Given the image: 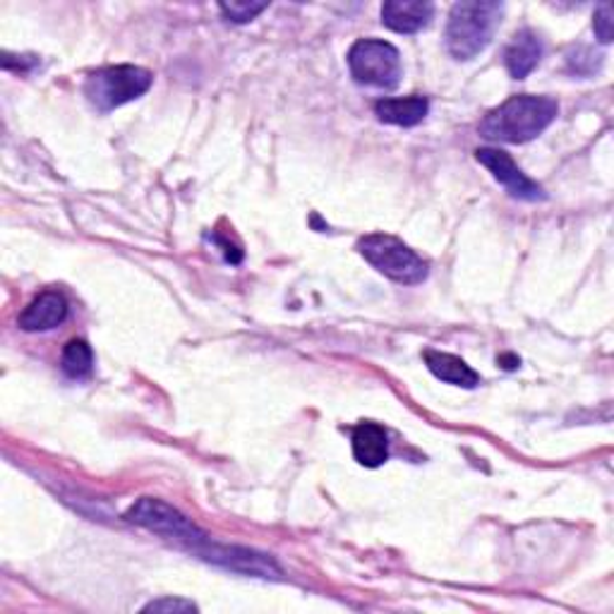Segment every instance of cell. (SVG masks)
<instances>
[{"instance_id": "1", "label": "cell", "mask_w": 614, "mask_h": 614, "mask_svg": "<svg viewBox=\"0 0 614 614\" xmlns=\"http://www.w3.org/2000/svg\"><path fill=\"white\" fill-rule=\"evenodd\" d=\"M560 115V103L552 97L521 95L506 99L502 106L492 109L478 125L485 140L524 145L536 140Z\"/></svg>"}, {"instance_id": "2", "label": "cell", "mask_w": 614, "mask_h": 614, "mask_svg": "<svg viewBox=\"0 0 614 614\" xmlns=\"http://www.w3.org/2000/svg\"><path fill=\"white\" fill-rule=\"evenodd\" d=\"M504 15L502 3H488V0H466L451 8L447 22V51L456 61H471L488 49L497 27Z\"/></svg>"}, {"instance_id": "3", "label": "cell", "mask_w": 614, "mask_h": 614, "mask_svg": "<svg viewBox=\"0 0 614 614\" xmlns=\"http://www.w3.org/2000/svg\"><path fill=\"white\" fill-rule=\"evenodd\" d=\"M125 518L195 554H200L204 544L210 542V536L197 528L188 516H183L176 506L154 500V497H142L140 502H135L125 512Z\"/></svg>"}, {"instance_id": "4", "label": "cell", "mask_w": 614, "mask_h": 614, "mask_svg": "<svg viewBox=\"0 0 614 614\" xmlns=\"http://www.w3.org/2000/svg\"><path fill=\"white\" fill-rule=\"evenodd\" d=\"M154 83V75L137 65H113L91 73L85 79V97L101 113L123 106L127 101L147 95Z\"/></svg>"}, {"instance_id": "5", "label": "cell", "mask_w": 614, "mask_h": 614, "mask_svg": "<svg viewBox=\"0 0 614 614\" xmlns=\"http://www.w3.org/2000/svg\"><path fill=\"white\" fill-rule=\"evenodd\" d=\"M358 250H361L363 258L373 264L379 274H385L387 279L403 286H418L427 279V274H430V266H427L421 254H415L405 242L393 236H365L358 242Z\"/></svg>"}, {"instance_id": "6", "label": "cell", "mask_w": 614, "mask_h": 614, "mask_svg": "<svg viewBox=\"0 0 614 614\" xmlns=\"http://www.w3.org/2000/svg\"><path fill=\"white\" fill-rule=\"evenodd\" d=\"M349 71L358 85L393 89L403 77L401 53L397 46L379 39H363L351 46Z\"/></svg>"}, {"instance_id": "7", "label": "cell", "mask_w": 614, "mask_h": 614, "mask_svg": "<svg viewBox=\"0 0 614 614\" xmlns=\"http://www.w3.org/2000/svg\"><path fill=\"white\" fill-rule=\"evenodd\" d=\"M475 159H478L480 164L492 173L494 180L502 183L506 192L516 197V200L538 202L548 197L540 185L536 180H530L526 173L514 164V159L506 152H502V149H490V147L478 149V152H475Z\"/></svg>"}, {"instance_id": "8", "label": "cell", "mask_w": 614, "mask_h": 614, "mask_svg": "<svg viewBox=\"0 0 614 614\" xmlns=\"http://www.w3.org/2000/svg\"><path fill=\"white\" fill-rule=\"evenodd\" d=\"M435 5L427 0H389L381 5V22L397 34H415L430 25Z\"/></svg>"}, {"instance_id": "9", "label": "cell", "mask_w": 614, "mask_h": 614, "mask_svg": "<svg viewBox=\"0 0 614 614\" xmlns=\"http://www.w3.org/2000/svg\"><path fill=\"white\" fill-rule=\"evenodd\" d=\"M67 319V300L58 291H46L37 296L20 315V327L25 331H49L61 327Z\"/></svg>"}, {"instance_id": "10", "label": "cell", "mask_w": 614, "mask_h": 614, "mask_svg": "<svg viewBox=\"0 0 614 614\" xmlns=\"http://www.w3.org/2000/svg\"><path fill=\"white\" fill-rule=\"evenodd\" d=\"M542 51V41L532 29H521L518 34H514L512 43L504 51V65L509 75L514 79L528 77L540 65Z\"/></svg>"}, {"instance_id": "11", "label": "cell", "mask_w": 614, "mask_h": 614, "mask_svg": "<svg viewBox=\"0 0 614 614\" xmlns=\"http://www.w3.org/2000/svg\"><path fill=\"white\" fill-rule=\"evenodd\" d=\"M353 456L365 468H379L389 459V439L385 427L361 423L353 430Z\"/></svg>"}, {"instance_id": "12", "label": "cell", "mask_w": 614, "mask_h": 614, "mask_svg": "<svg viewBox=\"0 0 614 614\" xmlns=\"http://www.w3.org/2000/svg\"><path fill=\"white\" fill-rule=\"evenodd\" d=\"M425 363L427 369H430L437 379L447 381V385L463 387V389H473L480 385V375L475 373L466 361H461L459 355L442 353V351H425Z\"/></svg>"}, {"instance_id": "13", "label": "cell", "mask_w": 614, "mask_h": 614, "mask_svg": "<svg viewBox=\"0 0 614 614\" xmlns=\"http://www.w3.org/2000/svg\"><path fill=\"white\" fill-rule=\"evenodd\" d=\"M430 111V101L425 97H405V99H381L375 103V113L381 123L413 127L423 123Z\"/></svg>"}, {"instance_id": "14", "label": "cell", "mask_w": 614, "mask_h": 614, "mask_svg": "<svg viewBox=\"0 0 614 614\" xmlns=\"http://www.w3.org/2000/svg\"><path fill=\"white\" fill-rule=\"evenodd\" d=\"M61 367H63V373L73 379L89 377L91 369H95V353H91L89 343L83 339H73L71 343H67L63 349Z\"/></svg>"}, {"instance_id": "15", "label": "cell", "mask_w": 614, "mask_h": 614, "mask_svg": "<svg viewBox=\"0 0 614 614\" xmlns=\"http://www.w3.org/2000/svg\"><path fill=\"white\" fill-rule=\"evenodd\" d=\"M270 8V3H222L218 5V10L230 20V22H236V25H246V22L254 20L258 17L262 10Z\"/></svg>"}, {"instance_id": "16", "label": "cell", "mask_w": 614, "mask_h": 614, "mask_svg": "<svg viewBox=\"0 0 614 614\" xmlns=\"http://www.w3.org/2000/svg\"><path fill=\"white\" fill-rule=\"evenodd\" d=\"M593 29L596 37L600 39V43H610L612 34H614V13L610 3H602L596 10V20H593Z\"/></svg>"}, {"instance_id": "17", "label": "cell", "mask_w": 614, "mask_h": 614, "mask_svg": "<svg viewBox=\"0 0 614 614\" xmlns=\"http://www.w3.org/2000/svg\"><path fill=\"white\" fill-rule=\"evenodd\" d=\"M195 610H197L195 602L180 598H161L145 605V612H195Z\"/></svg>"}]
</instances>
